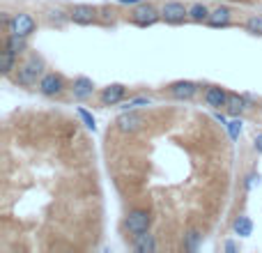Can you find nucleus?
I'll return each instance as SVG.
<instances>
[{
	"instance_id": "5701e85b",
	"label": "nucleus",
	"mask_w": 262,
	"mask_h": 253,
	"mask_svg": "<svg viewBox=\"0 0 262 253\" xmlns=\"http://www.w3.org/2000/svg\"><path fill=\"white\" fill-rule=\"evenodd\" d=\"M115 21H118V12H115L113 7H108V5L99 7V23L108 26V23H115Z\"/></svg>"
},
{
	"instance_id": "ddd939ff",
	"label": "nucleus",
	"mask_w": 262,
	"mask_h": 253,
	"mask_svg": "<svg viewBox=\"0 0 262 253\" xmlns=\"http://www.w3.org/2000/svg\"><path fill=\"white\" fill-rule=\"evenodd\" d=\"M228 95H230V92H228L226 88H221V86H207V88H205L203 99H205V104H207L209 109L221 111V109H226V104H228Z\"/></svg>"
},
{
	"instance_id": "39448f33",
	"label": "nucleus",
	"mask_w": 262,
	"mask_h": 253,
	"mask_svg": "<svg viewBox=\"0 0 262 253\" xmlns=\"http://www.w3.org/2000/svg\"><path fill=\"white\" fill-rule=\"evenodd\" d=\"M159 21H161V9L154 7L152 3H138L129 12V23L131 26H136V28L157 26Z\"/></svg>"
},
{
	"instance_id": "9d476101",
	"label": "nucleus",
	"mask_w": 262,
	"mask_h": 253,
	"mask_svg": "<svg viewBox=\"0 0 262 253\" xmlns=\"http://www.w3.org/2000/svg\"><path fill=\"white\" fill-rule=\"evenodd\" d=\"M127 92H129V88L124 86V83H111V86H106L104 90L99 92V104L101 106H118L127 99Z\"/></svg>"
},
{
	"instance_id": "dca6fc26",
	"label": "nucleus",
	"mask_w": 262,
	"mask_h": 253,
	"mask_svg": "<svg viewBox=\"0 0 262 253\" xmlns=\"http://www.w3.org/2000/svg\"><path fill=\"white\" fill-rule=\"evenodd\" d=\"M16 67H18V55H14L12 51L3 46V51H0V74H3L5 78H12Z\"/></svg>"
},
{
	"instance_id": "0eeeda50",
	"label": "nucleus",
	"mask_w": 262,
	"mask_h": 253,
	"mask_svg": "<svg viewBox=\"0 0 262 253\" xmlns=\"http://www.w3.org/2000/svg\"><path fill=\"white\" fill-rule=\"evenodd\" d=\"M161 21L168 26H182L189 21V7L180 0H166L161 5Z\"/></svg>"
},
{
	"instance_id": "2eb2a0df",
	"label": "nucleus",
	"mask_w": 262,
	"mask_h": 253,
	"mask_svg": "<svg viewBox=\"0 0 262 253\" xmlns=\"http://www.w3.org/2000/svg\"><path fill=\"white\" fill-rule=\"evenodd\" d=\"M5 49H9L14 55H26L28 53V37H21V35H14V32H7L5 35V41H3Z\"/></svg>"
},
{
	"instance_id": "4468645a",
	"label": "nucleus",
	"mask_w": 262,
	"mask_h": 253,
	"mask_svg": "<svg viewBox=\"0 0 262 253\" xmlns=\"http://www.w3.org/2000/svg\"><path fill=\"white\" fill-rule=\"evenodd\" d=\"M232 14L235 12H232L230 7L221 5V7L212 9V14H209V18H207L205 26H209V28H230L232 26Z\"/></svg>"
},
{
	"instance_id": "9b49d317",
	"label": "nucleus",
	"mask_w": 262,
	"mask_h": 253,
	"mask_svg": "<svg viewBox=\"0 0 262 253\" xmlns=\"http://www.w3.org/2000/svg\"><path fill=\"white\" fill-rule=\"evenodd\" d=\"M249 109H253V97L251 95H239V92H230L226 104V113L232 118H242Z\"/></svg>"
},
{
	"instance_id": "a211bd4d",
	"label": "nucleus",
	"mask_w": 262,
	"mask_h": 253,
	"mask_svg": "<svg viewBox=\"0 0 262 253\" xmlns=\"http://www.w3.org/2000/svg\"><path fill=\"white\" fill-rule=\"evenodd\" d=\"M203 230L200 228H191V230L184 233V237H182V249L184 251H198L200 244H203Z\"/></svg>"
},
{
	"instance_id": "7ed1b4c3",
	"label": "nucleus",
	"mask_w": 262,
	"mask_h": 253,
	"mask_svg": "<svg viewBox=\"0 0 262 253\" xmlns=\"http://www.w3.org/2000/svg\"><path fill=\"white\" fill-rule=\"evenodd\" d=\"M69 86H72V83H67V78H64L62 74L46 72L44 76H41V81L37 83V90H39V95L46 97V99H60V97L69 90Z\"/></svg>"
},
{
	"instance_id": "393cba45",
	"label": "nucleus",
	"mask_w": 262,
	"mask_h": 253,
	"mask_svg": "<svg viewBox=\"0 0 262 253\" xmlns=\"http://www.w3.org/2000/svg\"><path fill=\"white\" fill-rule=\"evenodd\" d=\"M226 129H228V136H230V140H237L242 136V120L239 118L230 120V122L226 124Z\"/></svg>"
},
{
	"instance_id": "412c9836",
	"label": "nucleus",
	"mask_w": 262,
	"mask_h": 253,
	"mask_svg": "<svg viewBox=\"0 0 262 253\" xmlns=\"http://www.w3.org/2000/svg\"><path fill=\"white\" fill-rule=\"evenodd\" d=\"M232 228H235V235H239V237H251L253 235V221H251L249 217H237Z\"/></svg>"
},
{
	"instance_id": "c756f323",
	"label": "nucleus",
	"mask_w": 262,
	"mask_h": 253,
	"mask_svg": "<svg viewBox=\"0 0 262 253\" xmlns=\"http://www.w3.org/2000/svg\"><path fill=\"white\" fill-rule=\"evenodd\" d=\"M226 251H237V244H232V242H226Z\"/></svg>"
},
{
	"instance_id": "1a4fd4ad",
	"label": "nucleus",
	"mask_w": 262,
	"mask_h": 253,
	"mask_svg": "<svg viewBox=\"0 0 262 253\" xmlns=\"http://www.w3.org/2000/svg\"><path fill=\"white\" fill-rule=\"evenodd\" d=\"M69 18L76 26H92V23H99V7L88 3H78L69 9Z\"/></svg>"
},
{
	"instance_id": "cd10ccee",
	"label": "nucleus",
	"mask_w": 262,
	"mask_h": 253,
	"mask_svg": "<svg viewBox=\"0 0 262 253\" xmlns=\"http://www.w3.org/2000/svg\"><path fill=\"white\" fill-rule=\"evenodd\" d=\"M253 182H255V173H251V175H249V177H246V182H244V189H246V191H249V189H251V186H253Z\"/></svg>"
},
{
	"instance_id": "f03ea898",
	"label": "nucleus",
	"mask_w": 262,
	"mask_h": 253,
	"mask_svg": "<svg viewBox=\"0 0 262 253\" xmlns=\"http://www.w3.org/2000/svg\"><path fill=\"white\" fill-rule=\"evenodd\" d=\"M152 223H154V217H152V212H149V209L136 207V209H131L127 217H124V221H122V233L129 237V240H134V237H138V235H143V233H147L149 228H152Z\"/></svg>"
},
{
	"instance_id": "aec40b11",
	"label": "nucleus",
	"mask_w": 262,
	"mask_h": 253,
	"mask_svg": "<svg viewBox=\"0 0 262 253\" xmlns=\"http://www.w3.org/2000/svg\"><path fill=\"white\" fill-rule=\"evenodd\" d=\"M209 14H212V9H209L207 5L193 3V5L189 7V21H191V23H207Z\"/></svg>"
},
{
	"instance_id": "a878e982",
	"label": "nucleus",
	"mask_w": 262,
	"mask_h": 253,
	"mask_svg": "<svg viewBox=\"0 0 262 253\" xmlns=\"http://www.w3.org/2000/svg\"><path fill=\"white\" fill-rule=\"evenodd\" d=\"M76 115H78V118H81V120H83V124H85V126H88V129H92V131H95V129H97V124H95V118H92V115H90V113H88V111H85V109H76Z\"/></svg>"
},
{
	"instance_id": "423d86ee",
	"label": "nucleus",
	"mask_w": 262,
	"mask_h": 253,
	"mask_svg": "<svg viewBox=\"0 0 262 253\" xmlns=\"http://www.w3.org/2000/svg\"><path fill=\"white\" fill-rule=\"evenodd\" d=\"M166 92L170 99H175V101H191V99H195L198 97V92H200V86L195 81H189V78H182V81H172V83H168L166 86Z\"/></svg>"
},
{
	"instance_id": "c85d7f7f",
	"label": "nucleus",
	"mask_w": 262,
	"mask_h": 253,
	"mask_svg": "<svg viewBox=\"0 0 262 253\" xmlns=\"http://www.w3.org/2000/svg\"><path fill=\"white\" fill-rule=\"evenodd\" d=\"M120 5H138V3H143V0H118Z\"/></svg>"
},
{
	"instance_id": "f257e3e1",
	"label": "nucleus",
	"mask_w": 262,
	"mask_h": 253,
	"mask_svg": "<svg viewBox=\"0 0 262 253\" xmlns=\"http://www.w3.org/2000/svg\"><path fill=\"white\" fill-rule=\"evenodd\" d=\"M46 74V60L41 58L37 51H28L26 58L18 62L16 72L12 74L9 81L18 88H32L41 81V76Z\"/></svg>"
},
{
	"instance_id": "f3484780",
	"label": "nucleus",
	"mask_w": 262,
	"mask_h": 253,
	"mask_svg": "<svg viewBox=\"0 0 262 253\" xmlns=\"http://www.w3.org/2000/svg\"><path fill=\"white\" fill-rule=\"evenodd\" d=\"M129 244H131V249L138 251V253H147V251H157L159 249L157 240H154V235L149 230L143 233V235H138V237H134V240H129Z\"/></svg>"
},
{
	"instance_id": "b1692460",
	"label": "nucleus",
	"mask_w": 262,
	"mask_h": 253,
	"mask_svg": "<svg viewBox=\"0 0 262 253\" xmlns=\"http://www.w3.org/2000/svg\"><path fill=\"white\" fill-rule=\"evenodd\" d=\"M138 106H152V99L149 97H131V99L122 101V111H129V109H138Z\"/></svg>"
},
{
	"instance_id": "6ab92c4d",
	"label": "nucleus",
	"mask_w": 262,
	"mask_h": 253,
	"mask_svg": "<svg viewBox=\"0 0 262 253\" xmlns=\"http://www.w3.org/2000/svg\"><path fill=\"white\" fill-rule=\"evenodd\" d=\"M44 16H46V21H49L51 28H64L67 21H72V18H69V12H64V9H60V7H49Z\"/></svg>"
},
{
	"instance_id": "7c9ffc66",
	"label": "nucleus",
	"mask_w": 262,
	"mask_h": 253,
	"mask_svg": "<svg viewBox=\"0 0 262 253\" xmlns=\"http://www.w3.org/2000/svg\"><path fill=\"white\" fill-rule=\"evenodd\" d=\"M258 109H260V113H262V101H260V106H258Z\"/></svg>"
},
{
	"instance_id": "bb28decb",
	"label": "nucleus",
	"mask_w": 262,
	"mask_h": 253,
	"mask_svg": "<svg viewBox=\"0 0 262 253\" xmlns=\"http://www.w3.org/2000/svg\"><path fill=\"white\" fill-rule=\"evenodd\" d=\"M253 150L258 154H262V131H258V134L253 136Z\"/></svg>"
},
{
	"instance_id": "20e7f679",
	"label": "nucleus",
	"mask_w": 262,
	"mask_h": 253,
	"mask_svg": "<svg viewBox=\"0 0 262 253\" xmlns=\"http://www.w3.org/2000/svg\"><path fill=\"white\" fill-rule=\"evenodd\" d=\"M147 124V113L143 111H136V109H129V111H122V113L115 118V129L124 136H134L138 131L145 129Z\"/></svg>"
},
{
	"instance_id": "4be33fe9",
	"label": "nucleus",
	"mask_w": 262,
	"mask_h": 253,
	"mask_svg": "<svg viewBox=\"0 0 262 253\" xmlns=\"http://www.w3.org/2000/svg\"><path fill=\"white\" fill-rule=\"evenodd\" d=\"M244 30L249 32V35H253V37H262V16H258V14L249 16L244 21Z\"/></svg>"
},
{
	"instance_id": "f8f14e48",
	"label": "nucleus",
	"mask_w": 262,
	"mask_h": 253,
	"mask_svg": "<svg viewBox=\"0 0 262 253\" xmlns=\"http://www.w3.org/2000/svg\"><path fill=\"white\" fill-rule=\"evenodd\" d=\"M69 92H72V97L76 101H88L95 97V83L88 76H76L72 81V86H69Z\"/></svg>"
},
{
	"instance_id": "6e6552de",
	"label": "nucleus",
	"mask_w": 262,
	"mask_h": 253,
	"mask_svg": "<svg viewBox=\"0 0 262 253\" xmlns=\"http://www.w3.org/2000/svg\"><path fill=\"white\" fill-rule=\"evenodd\" d=\"M7 32H14V35H21V37H32L37 32V21L32 14L28 12H18L9 18V26Z\"/></svg>"
}]
</instances>
